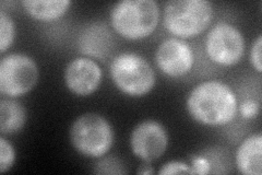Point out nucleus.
Wrapping results in <instances>:
<instances>
[{"mask_svg":"<svg viewBox=\"0 0 262 175\" xmlns=\"http://www.w3.org/2000/svg\"><path fill=\"white\" fill-rule=\"evenodd\" d=\"M187 110L192 118L207 126H223L232 122L238 104L226 83L209 80L195 86L187 98Z\"/></svg>","mask_w":262,"mask_h":175,"instance_id":"obj_1","label":"nucleus"},{"mask_svg":"<svg viewBox=\"0 0 262 175\" xmlns=\"http://www.w3.org/2000/svg\"><path fill=\"white\" fill-rule=\"evenodd\" d=\"M160 20V8L154 0H122L111 10V23L119 35L140 40L152 34Z\"/></svg>","mask_w":262,"mask_h":175,"instance_id":"obj_2","label":"nucleus"},{"mask_svg":"<svg viewBox=\"0 0 262 175\" xmlns=\"http://www.w3.org/2000/svg\"><path fill=\"white\" fill-rule=\"evenodd\" d=\"M213 18V6L207 0H171L164 8V27L175 36L199 35Z\"/></svg>","mask_w":262,"mask_h":175,"instance_id":"obj_3","label":"nucleus"},{"mask_svg":"<svg viewBox=\"0 0 262 175\" xmlns=\"http://www.w3.org/2000/svg\"><path fill=\"white\" fill-rule=\"evenodd\" d=\"M69 137L78 152L91 158L105 155L114 143L111 124L96 113H85L79 116L71 125Z\"/></svg>","mask_w":262,"mask_h":175,"instance_id":"obj_4","label":"nucleus"},{"mask_svg":"<svg viewBox=\"0 0 262 175\" xmlns=\"http://www.w3.org/2000/svg\"><path fill=\"white\" fill-rule=\"evenodd\" d=\"M110 71L116 87L130 96H142L155 86V72L151 65L135 53L117 55L111 63Z\"/></svg>","mask_w":262,"mask_h":175,"instance_id":"obj_5","label":"nucleus"},{"mask_svg":"<svg viewBox=\"0 0 262 175\" xmlns=\"http://www.w3.org/2000/svg\"><path fill=\"white\" fill-rule=\"evenodd\" d=\"M38 68L34 60L24 54H9L0 62V92L8 96L26 94L36 86Z\"/></svg>","mask_w":262,"mask_h":175,"instance_id":"obj_6","label":"nucleus"},{"mask_svg":"<svg viewBox=\"0 0 262 175\" xmlns=\"http://www.w3.org/2000/svg\"><path fill=\"white\" fill-rule=\"evenodd\" d=\"M206 51L210 60L221 66H233L241 61L245 51L242 32L227 22H219L207 35Z\"/></svg>","mask_w":262,"mask_h":175,"instance_id":"obj_7","label":"nucleus"},{"mask_svg":"<svg viewBox=\"0 0 262 175\" xmlns=\"http://www.w3.org/2000/svg\"><path fill=\"white\" fill-rule=\"evenodd\" d=\"M130 147L139 159L150 163L165 153L168 147V134L163 125L154 120L139 123L130 136Z\"/></svg>","mask_w":262,"mask_h":175,"instance_id":"obj_8","label":"nucleus"},{"mask_svg":"<svg viewBox=\"0 0 262 175\" xmlns=\"http://www.w3.org/2000/svg\"><path fill=\"white\" fill-rule=\"evenodd\" d=\"M155 62L162 72L169 77H182L189 72L194 63L191 47L176 37L164 40L155 52Z\"/></svg>","mask_w":262,"mask_h":175,"instance_id":"obj_9","label":"nucleus"},{"mask_svg":"<svg viewBox=\"0 0 262 175\" xmlns=\"http://www.w3.org/2000/svg\"><path fill=\"white\" fill-rule=\"evenodd\" d=\"M101 81V67L91 58H75L66 67V86L72 93L79 96H86L95 92L100 87Z\"/></svg>","mask_w":262,"mask_h":175,"instance_id":"obj_10","label":"nucleus"},{"mask_svg":"<svg viewBox=\"0 0 262 175\" xmlns=\"http://www.w3.org/2000/svg\"><path fill=\"white\" fill-rule=\"evenodd\" d=\"M262 136L251 135L246 138L236 152L237 169L245 175H261Z\"/></svg>","mask_w":262,"mask_h":175,"instance_id":"obj_11","label":"nucleus"},{"mask_svg":"<svg viewBox=\"0 0 262 175\" xmlns=\"http://www.w3.org/2000/svg\"><path fill=\"white\" fill-rule=\"evenodd\" d=\"M21 5L33 18L40 21H54L64 14L71 5L69 0H23Z\"/></svg>","mask_w":262,"mask_h":175,"instance_id":"obj_12","label":"nucleus"},{"mask_svg":"<svg viewBox=\"0 0 262 175\" xmlns=\"http://www.w3.org/2000/svg\"><path fill=\"white\" fill-rule=\"evenodd\" d=\"M27 122V112L21 103L14 100L0 101V131L12 135L20 131Z\"/></svg>","mask_w":262,"mask_h":175,"instance_id":"obj_13","label":"nucleus"},{"mask_svg":"<svg viewBox=\"0 0 262 175\" xmlns=\"http://www.w3.org/2000/svg\"><path fill=\"white\" fill-rule=\"evenodd\" d=\"M14 40V23L11 16L5 10L0 11V52L9 48Z\"/></svg>","mask_w":262,"mask_h":175,"instance_id":"obj_14","label":"nucleus"},{"mask_svg":"<svg viewBox=\"0 0 262 175\" xmlns=\"http://www.w3.org/2000/svg\"><path fill=\"white\" fill-rule=\"evenodd\" d=\"M15 160V152L12 145L5 137H0V172L9 171Z\"/></svg>","mask_w":262,"mask_h":175,"instance_id":"obj_15","label":"nucleus"},{"mask_svg":"<svg viewBox=\"0 0 262 175\" xmlns=\"http://www.w3.org/2000/svg\"><path fill=\"white\" fill-rule=\"evenodd\" d=\"M159 174H193V172L190 165L180 161H170L162 166V169L159 171Z\"/></svg>","mask_w":262,"mask_h":175,"instance_id":"obj_16","label":"nucleus"},{"mask_svg":"<svg viewBox=\"0 0 262 175\" xmlns=\"http://www.w3.org/2000/svg\"><path fill=\"white\" fill-rule=\"evenodd\" d=\"M261 47H262V36L259 35L253 43L250 51V62L252 67L259 73L262 71V61H261Z\"/></svg>","mask_w":262,"mask_h":175,"instance_id":"obj_17","label":"nucleus"},{"mask_svg":"<svg viewBox=\"0 0 262 175\" xmlns=\"http://www.w3.org/2000/svg\"><path fill=\"white\" fill-rule=\"evenodd\" d=\"M260 111V105L253 100H246L239 106V112L244 119L251 120L258 116Z\"/></svg>","mask_w":262,"mask_h":175,"instance_id":"obj_18","label":"nucleus"},{"mask_svg":"<svg viewBox=\"0 0 262 175\" xmlns=\"http://www.w3.org/2000/svg\"><path fill=\"white\" fill-rule=\"evenodd\" d=\"M192 172L193 174H207L210 172V163L202 157H194L192 159Z\"/></svg>","mask_w":262,"mask_h":175,"instance_id":"obj_19","label":"nucleus"},{"mask_svg":"<svg viewBox=\"0 0 262 175\" xmlns=\"http://www.w3.org/2000/svg\"><path fill=\"white\" fill-rule=\"evenodd\" d=\"M139 173H144V174H147V173H153L152 170H145V171H139Z\"/></svg>","mask_w":262,"mask_h":175,"instance_id":"obj_20","label":"nucleus"}]
</instances>
